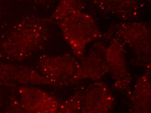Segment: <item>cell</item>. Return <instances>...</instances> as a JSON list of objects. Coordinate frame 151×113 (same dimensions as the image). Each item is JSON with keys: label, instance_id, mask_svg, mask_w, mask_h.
<instances>
[]
</instances>
